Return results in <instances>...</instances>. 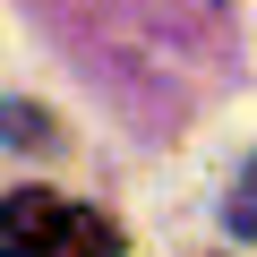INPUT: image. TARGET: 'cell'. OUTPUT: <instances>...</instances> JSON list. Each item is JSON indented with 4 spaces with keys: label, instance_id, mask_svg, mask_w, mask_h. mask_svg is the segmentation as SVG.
Here are the masks:
<instances>
[{
    "label": "cell",
    "instance_id": "6da1fadb",
    "mask_svg": "<svg viewBox=\"0 0 257 257\" xmlns=\"http://www.w3.org/2000/svg\"><path fill=\"white\" fill-rule=\"evenodd\" d=\"M0 248L9 257H120L128 231L103 206H77L60 189H9L0 197Z\"/></svg>",
    "mask_w": 257,
    "mask_h": 257
},
{
    "label": "cell",
    "instance_id": "7a4b0ae2",
    "mask_svg": "<svg viewBox=\"0 0 257 257\" xmlns=\"http://www.w3.org/2000/svg\"><path fill=\"white\" fill-rule=\"evenodd\" d=\"M223 231H240V240H257V155L240 163V180H231V197H223Z\"/></svg>",
    "mask_w": 257,
    "mask_h": 257
},
{
    "label": "cell",
    "instance_id": "3957f363",
    "mask_svg": "<svg viewBox=\"0 0 257 257\" xmlns=\"http://www.w3.org/2000/svg\"><path fill=\"white\" fill-rule=\"evenodd\" d=\"M26 138H52V128H43L35 103H9V146H26Z\"/></svg>",
    "mask_w": 257,
    "mask_h": 257
}]
</instances>
